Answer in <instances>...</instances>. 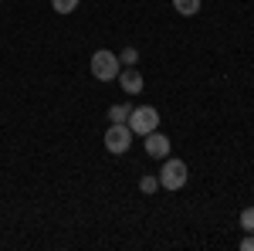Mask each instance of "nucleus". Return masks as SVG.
Wrapping results in <instances>:
<instances>
[{
  "instance_id": "nucleus-13",
  "label": "nucleus",
  "mask_w": 254,
  "mask_h": 251,
  "mask_svg": "<svg viewBox=\"0 0 254 251\" xmlns=\"http://www.w3.org/2000/svg\"><path fill=\"white\" fill-rule=\"evenodd\" d=\"M241 248H244V251H254V234H251V231H244V241H241Z\"/></svg>"
},
{
  "instance_id": "nucleus-4",
  "label": "nucleus",
  "mask_w": 254,
  "mask_h": 251,
  "mask_svg": "<svg viewBox=\"0 0 254 251\" xmlns=\"http://www.w3.org/2000/svg\"><path fill=\"white\" fill-rule=\"evenodd\" d=\"M132 129H129V122H112L109 129H105V150L109 153H116V156H122L129 146H132Z\"/></svg>"
},
{
  "instance_id": "nucleus-1",
  "label": "nucleus",
  "mask_w": 254,
  "mask_h": 251,
  "mask_svg": "<svg viewBox=\"0 0 254 251\" xmlns=\"http://www.w3.org/2000/svg\"><path fill=\"white\" fill-rule=\"evenodd\" d=\"M159 187L163 190H183L187 180H190V167L183 160H163V170H159Z\"/></svg>"
},
{
  "instance_id": "nucleus-11",
  "label": "nucleus",
  "mask_w": 254,
  "mask_h": 251,
  "mask_svg": "<svg viewBox=\"0 0 254 251\" xmlns=\"http://www.w3.org/2000/svg\"><path fill=\"white\" fill-rule=\"evenodd\" d=\"M241 228L254 234V207H244V211H241Z\"/></svg>"
},
{
  "instance_id": "nucleus-12",
  "label": "nucleus",
  "mask_w": 254,
  "mask_h": 251,
  "mask_svg": "<svg viewBox=\"0 0 254 251\" xmlns=\"http://www.w3.org/2000/svg\"><path fill=\"white\" fill-rule=\"evenodd\" d=\"M119 61H122V65L129 68V65H136V61H139V51H136V48H126V51L119 55Z\"/></svg>"
},
{
  "instance_id": "nucleus-7",
  "label": "nucleus",
  "mask_w": 254,
  "mask_h": 251,
  "mask_svg": "<svg viewBox=\"0 0 254 251\" xmlns=\"http://www.w3.org/2000/svg\"><path fill=\"white\" fill-rule=\"evenodd\" d=\"M173 10L183 17H193V14H200V0H173Z\"/></svg>"
},
{
  "instance_id": "nucleus-10",
  "label": "nucleus",
  "mask_w": 254,
  "mask_h": 251,
  "mask_svg": "<svg viewBox=\"0 0 254 251\" xmlns=\"http://www.w3.org/2000/svg\"><path fill=\"white\" fill-rule=\"evenodd\" d=\"M139 190L142 193H156L159 190V176H142V180H139Z\"/></svg>"
},
{
  "instance_id": "nucleus-5",
  "label": "nucleus",
  "mask_w": 254,
  "mask_h": 251,
  "mask_svg": "<svg viewBox=\"0 0 254 251\" xmlns=\"http://www.w3.org/2000/svg\"><path fill=\"white\" fill-rule=\"evenodd\" d=\"M142 139H146V153L153 156V160H166L170 156V139H166V133L153 129V133L142 136Z\"/></svg>"
},
{
  "instance_id": "nucleus-3",
  "label": "nucleus",
  "mask_w": 254,
  "mask_h": 251,
  "mask_svg": "<svg viewBox=\"0 0 254 251\" xmlns=\"http://www.w3.org/2000/svg\"><path fill=\"white\" fill-rule=\"evenodd\" d=\"M129 129H132V136H149L153 129H159V112L153 109V105H139V109H132L129 112Z\"/></svg>"
},
{
  "instance_id": "nucleus-2",
  "label": "nucleus",
  "mask_w": 254,
  "mask_h": 251,
  "mask_svg": "<svg viewBox=\"0 0 254 251\" xmlns=\"http://www.w3.org/2000/svg\"><path fill=\"white\" fill-rule=\"evenodd\" d=\"M119 72H122V61H119L116 51H95L92 55V75L98 78V82H112V78H119Z\"/></svg>"
},
{
  "instance_id": "nucleus-8",
  "label": "nucleus",
  "mask_w": 254,
  "mask_h": 251,
  "mask_svg": "<svg viewBox=\"0 0 254 251\" xmlns=\"http://www.w3.org/2000/svg\"><path fill=\"white\" fill-rule=\"evenodd\" d=\"M51 7H55V14H71V10H78V0H51Z\"/></svg>"
},
{
  "instance_id": "nucleus-9",
  "label": "nucleus",
  "mask_w": 254,
  "mask_h": 251,
  "mask_svg": "<svg viewBox=\"0 0 254 251\" xmlns=\"http://www.w3.org/2000/svg\"><path fill=\"white\" fill-rule=\"evenodd\" d=\"M129 112H132L129 105H112V109H109V119H112V122H126Z\"/></svg>"
},
{
  "instance_id": "nucleus-6",
  "label": "nucleus",
  "mask_w": 254,
  "mask_h": 251,
  "mask_svg": "<svg viewBox=\"0 0 254 251\" xmlns=\"http://www.w3.org/2000/svg\"><path fill=\"white\" fill-rule=\"evenodd\" d=\"M119 85H122V92H129V95L142 92V75L136 72V65H129V68L119 72Z\"/></svg>"
}]
</instances>
